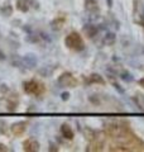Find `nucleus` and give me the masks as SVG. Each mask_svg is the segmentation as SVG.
<instances>
[{
  "instance_id": "8",
  "label": "nucleus",
  "mask_w": 144,
  "mask_h": 152,
  "mask_svg": "<svg viewBox=\"0 0 144 152\" xmlns=\"http://www.w3.org/2000/svg\"><path fill=\"white\" fill-rule=\"evenodd\" d=\"M82 31L85 32V34L87 36V38H90V39H92L94 37L97 36V33L100 31V28L97 26L92 24V23H87V24H85L82 27Z\"/></svg>"
},
{
  "instance_id": "10",
  "label": "nucleus",
  "mask_w": 144,
  "mask_h": 152,
  "mask_svg": "<svg viewBox=\"0 0 144 152\" xmlns=\"http://www.w3.org/2000/svg\"><path fill=\"white\" fill-rule=\"evenodd\" d=\"M61 133H62V137H63L65 140H73V137H75V133L73 131H72V128L68 126V124H66V123H63V124L61 126Z\"/></svg>"
},
{
  "instance_id": "17",
  "label": "nucleus",
  "mask_w": 144,
  "mask_h": 152,
  "mask_svg": "<svg viewBox=\"0 0 144 152\" xmlns=\"http://www.w3.org/2000/svg\"><path fill=\"white\" fill-rule=\"evenodd\" d=\"M13 7L10 5V3H7V4H4V5L0 8V15H3V17H12L13 15Z\"/></svg>"
},
{
  "instance_id": "1",
  "label": "nucleus",
  "mask_w": 144,
  "mask_h": 152,
  "mask_svg": "<svg viewBox=\"0 0 144 152\" xmlns=\"http://www.w3.org/2000/svg\"><path fill=\"white\" fill-rule=\"evenodd\" d=\"M65 45L67 48L76 51V52H81L85 50V42L82 39V37H81L77 32H71L68 36H66Z\"/></svg>"
},
{
  "instance_id": "36",
  "label": "nucleus",
  "mask_w": 144,
  "mask_h": 152,
  "mask_svg": "<svg viewBox=\"0 0 144 152\" xmlns=\"http://www.w3.org/2000/svg\"><path fill=\"white\" fill-rule=\"evenodd\" d=\"M28 112H37V108H29Z\"/></svg>"
},
{
  "instance_id": "12",
  "label": "nucleus",
  "mask_w": 144,
  "mask_h": 152,
  "mask_svg": "<svg viewBox=\"0 0 144 152\" xmlns=\"http://www.w3.org/2000/svg\"><path fill=\"white\" fill-rule=\"evenodd\" d=\"M85 83L86 84H100V85H104L105 80H104L103 76H100L99 74H91L90 76H87V79H85Z\"/></svg>"
},
{
  "instance_id": "13",
  "label": "nucleus",
  "mask_w": 144,
  "mask_h": 152,
  "mask_svg": "<svg viewBox=\"0 0 144 152\" xmlns=\"http://www.w3.org/2000/svg\"><path fill=\"white\" fill-rule=\"evenodd\" d=\"M103 42L105 46H113L116 42V34L114 32H106V34L104 36Z\"/></svg>"
},
{
  "instance_id": "34",
  "label": "nucleus",
  "mask_w": 144,
  "mask_h": 152,
  "mask_svg": "<svg viewBox=\"0 0 144 152\" xmlns=\"http://www.w3.org/2000/svg\"><path fill=\"white\" fill-rule=\"evenodd\" d=\"M106 3H108V7H109V8H113V5H114V1H113V0H106Z\"/></svg>"
},
{
  "instance_id": "28",
  "label": "nucleus",
  "mask_w": 144,
  "mask_h": 152,
  "mask_svg": "<svg viewBox=\"0 0 144 152\" xmlns=\"http://www.w3.org/2000/svg\"><path fill=\"white\" fill-rule=\"evenodd\" d=\"M8 91H9V88H8L7 84H1V85H0V93L4 94V93H8Z\"/></svg>"
},
{
  "instance_id": "16",
  "label": "nucleus",
  "mask_w": 144,
  "mask_h": 152,
  "mask_svg": "<svg viewBox=\"0 0 144 152\" xmlns=\"http://www.w3.org/2000/svg\"><path fill=\"white\" fill-rule=\"evenodd\" d=\"M12 65L14 66V67L19 69L20 71H25V66H24V64H23V58H22V57H19L18 55H13V57H12Z\"/></svg>"
},
{
  "instance_id": "20",
  "label": "nucleus",
  "mask_w": 144,
  "mask_h": 152,
  "mask_svg": "<svg viewBox=\"0 0 144 152\" xmlns=\"http://www.w3.org/2000/svg\"><path fill=\"white\" fill-rule=\"evenodd\" d=\"M134 102H135L137 107H139L140 110H144V96L142 94H137L135 96H134Z\"/></svg>"
},
{
  "instance_id": "25",
  "label": "nucleus",
  "mask_w": 144,
  "mask_h": 152,
  "mask_svg": "<svg viewBox=\"0 0 144 152\" xmlns=\"http://www.w3.org/2000/svg\"><path fill=\"white\" fill-rule=\"evenodd\" d=\"M48 151H49V152H57V151H58V146H57L55 142H49V147H48Z\"/></svg>"
},
{
  "instance_id": "15",
  "label": "nucleus",
  "mask_w": 144,
  "mask_h": 152,
  "mask_svg": "<svg viewBox=\"0 0 144 152\" xmlns=\"http://www.w3.org/2000/svg\"><path fill=\"white\" fill-rule=\"evenodd\" d=\"M82 132H84L85 138L89 142H94V141H95V138H96V132H97V131H95V129H92V128H90V127L86 126V127L84 128Z\"/></svg>"
},
{
  "instance_id": "27",
  "label": "nucleus",
  "mask_w": 144,
  "mask_h": 152,
  "mask_svg": "<svg viewBox=\"0 0 144 152\" xmlns=\"http://www.w3.org/2000/svg\"><path fill=\"white\" fill-rule=\"evenodd\" d=\"M70 96H71V95H70V93H68V91H63V93L61 94V99H62L63 102H67V100H68Z\"/></svg>"
},
{
  "instance_id": "4",
  "label": "nucleus",
  "mask_w": 144,
  "mask_h": 152,
  "mask_svg": "<svg viewBox=\"0 0 144 152\" xmlns=\"http://www.w3.org/2000/svg\"><path fill=\"white\" fill-rule=\"evenodd\" d=\"M57 81L61 85V88H76V84H77L76 79L72 76L71 72H63Z\"/></svg>"
},
{
  "instance_id": "26",
  "label": "nucleus",
  "mask_w": 144,
  "mask_h": 152,
  "mask_svg": "<svg viewBox=\"0 0 144 152\" xmlns=\"http://www.w3.org/2000/svg\"><path fill=\"white\" fill-rule=\"evenodd\" d=\"M113 86H114V89L116 90V91H118L119 94H124V93H125V90H124L121 86H120V85H119L118 83H114V84H113Z\"/></svg>"
},
{
  "instance_id": "18",
  "label": "nucleus",
  "mask_w": 144,
  "mask_h": 152,
  "mask_svg": "<svg viewBox=\"0 0 144 152\" xmlns=\"http://www.w3.org/2000/svg\"><path fill=\"white\" fill-rule=\"evenodd\" d=\"M55 67H49V66H43V67L38 69V75L42 76V77H49L53 74Z\"/></svg>"
},
{
  "instance_id": "32",
  "label": "nucleus",
  "mask_w": 144,
  "mask_h": 152,
  "mask_svg": "<svg viewBox=\"0 0 144 152\" xmlns=\"http://www.w3.org/2000/svg\"><path fill=\"white\" fill-rule=\"evenodd\" d=\"M5 58H7V56H5V53L0 50V61H5Z\"/></svg>"
},
{
  "instance_id": "24",
  "label": "nucleus",
  "mask_w": 144,
  "mask_h": 152,
  "mask_svg": "<svg viewBox=\"0 0 144 152\" xmlns=\"http://www.w3.org/2000/svg\"><path fill=\"white\" fill-rule=\"evenodd\" d=\"M8 131V126H7V122L0 119V134H5Z\"/></svg>"
},
{
  "instance_id": "11",
  "label": "nucleus",
  "mask_w": 144,
  "mask_h": 152,
  "mask_svg": "<svg viewBox=\"0 0 144 152\" xmlns=\"http://www.w3.org/2000/svg\"><path fill=\"white\" fill-rule=\"evenodd\" d=\"M85 10L89 13H99L100 8L96 0H85Z\"/></svg>"
},
{
  "instance_id": "7",
  "label": "nucleus",
  "mask_w": 144,
  "mask_h": 152,
  "mask_svg": "<svg viewBox=\"0 0 144 152\" xmlns=\"http://www.w3.org/2000/svg\"><path fill=\"white\" fill-rule=\"evenodd\" d=\"M22 58H23L24 66H25V69H28V70L34 69L36 66L38 65V60H37V57H36L34 53H27L24 57H22Z\"/></svg>"
},
{
  "instance_id": "35",
  "label": "nucleus",
  "mask_w": 144,
  "mask_h": 152,
  "mask_svg": "<svg viewBox=\"0 0 144 152\" xmlns=\"http://www.w3.org/2000/svg\"><path fill=\"white\" fill-rule=\"evenodd\" d=\"M138 84L140 85L142 88H144V77H143V79H140V80H139V81H138Z\"/></svg>"
},
{
  "instance_id": "14",
  "label": "nucleus",
  "mask_w": 144,
  "mask_h": 152,
  "mask_svg": "<svg viewBox=\"0 0 144 152\" xmlns=\"http://www.w3.org/2000/svg\"><path fill=\"white\" fill-rule=\"evenodd\" d=\"M15 7H17V9L19 12L27 13L28 10H29V8H31V3H29V0H17Z\"/></svg>"
},
{
  "instance_id": "31",
  "label": "nucleus",
  "mask_w": 144,
  "mask_h": 152,
  "mask_svg": "<svg viewBox=\"0 0 144 152\" xmlns=\"http://www.w3.org/2000/svg\"><path fill=\"white\" fill-rule=\"evenodd\" d=\"M5 151H8V147L4 143H0V152H5Z\"/></svg>"
},
{
  "instance_id": "21",
  "label": "nucleus",
  "mask_w": 144,
  "mask_h": 152,
  "mask_svg": "<svg viewBox=\"0 0 144 152\" xmlns=\"http://www.w3.org/2000/svg\"><path fill=\"white\" fill-rule=\"evenodd\" d=\"M89 102L91 104H94V105H100V104H101V98H100L97 94H91L89 96Z\"/></svg>"
},
{
  "instance_id": "22",
  "label": "nucleus",
  "mask_w": 144,
  "mask_h": 152,
  "mask_svg": "<svg viewBox=\"0 0 144 152\" xmlns=\"http://www.w3.org/2000/svg\"><path fill=\"white\" fill-rule=\"evenodd\" d=\"M27 41L28 42H32V43H36V42H39L41 41V37L37 34V33L32 32V33H28L27 34Z\"/></svg>"
},
{
  "instance_id": "23",
  "label": "nucleus",
  "mask_w": 144,
  "mask_h": 152,
  "mask_svg": "<svg viewBox=\"0 0 144 152\" xmlns=\"http://www.w3.org/2000/svg\"><path fill=\"white\" fill-rule=\"evenodd\" d=\"M18 108V103L15 100H8L7 102V110L8 112H14Z\"/></svg>"
},
{
  "instance_id": "6",
  "label": "nucleus",
  "mask_w": 144,
  "mask_h": 152,
  "mask_svg": "<svg viewBox=\"0 0 144 152\" xmlns=\"http://www.w3.org/2000/svg\"><path fill=\"white\" fill-rule=\"evenodd\" d=\"M10 131L14 136H22L24 132L27 131V122L24 121H19V122H15L13 123L10 126Z\"/></svg>"
},
{
  "instance_id": "29",
  "label": "nucleus",
  "mask_w": 144,
  "mask_h": 152,
  "mask_svg": "<svg viewBox=\"0 0 144 152\" xmlns=\"http://www.w3.org/2000/svg\"><path fill=\"white\" fill-rule=\"evenodd\" d=\"M39 37L42 38V39L47 41V42H51V38L48 37V34H47V33H44V32H41V33H39Z\"/></svg>"
},
{
  "instance_id": "33",
  "label": "nucleus",
  "mask_w": 144,
  "mask_h": 152,
  "mask_svg": "<svg viewBox=\"0 0 144 152\" xmlns=\"http://www.w3.org/2000/svg\"><path fill=\"white\" fill-rule=\"evenodd\" d=\"M31 3V7H33L34 9H39V5H38L37 1H29Z\"/></svg>"
},
{
  "instance_id": "2",
  "label": "nucleus",
  "mask_w": 144,
  "mask_h": 152,
  "mask_svg": "<svg viewBox=\"0 0 144 152\" xmlns=\"http://www.w3.org/2000/svg\"><path fill=\"white\" fill-rule=\"evenodd\" d=\"M23 89L27 94L31 95H36V96H41L44 93V85L42 83L37 81V80H29V81H24L23 83Z\"/></svg>"
},
{
  "instance_id": "19",
  "label": "nucleus",
  "mask_w": 144,
  "mask_h": 152,
  "mask_svg": "<svg viewBox=\"0 0 144 152\" xmlns=\"http://www.w3.org/2000/svg\"><path fill=\"white\" fill-rule=\"evenodd\" d=\"M119 77L123 81H125V83H132L134 80V76L127 70H123L121 72H119Z\"/></svg>"
},
{
  "instance_id": "5",
  "label": "nucleus",
  "mask_w": 144,
  "mask_h": 152,
  "mask_svg": "<svg viewBox=\"0 0 144 152\" xmlns=\"http://www.w3.org/2000/svg\"><path fill=\"white\" fill-rule=\"evenodd\" d=\"M39 142H38L36 138H28L23 142V150L27 152H37L39 151Z\"/></svg>"
},
{
  "instance_id": "3",
  "label": "nucleus",
  "mask_w": 144,
  "mask_h": 152,
  "mask_svg": "<svg viewBox=\"0 0 144 152\" xmlns=\"http://www.w3.org/2000/svg\"><path fill=\"white\" fill-rule=\"evenodd\" d=\"M105 129H106V132L113 137H123L127 132V128L121 127L120 123H116V122H111V123L105 124Z\"/></svg>"
},
{
  "instance_id": "30",
  "label": "nucleus",
  "mask_w": 144,
  "mask_h": 152,
  "mask_svg": "<svg viewBox=\"0 0 144 152\" xmlns=\"http://www.w3.org/2000/svg\"><path fill=\"white\" fill-rule=\"evenodd\" d=\"M23 31L27 32V34H28V33H32V32H33V29H32L29 26H24V27H23Z\"/></svg>"
},
{
  "instance_id": "9",
  "label": "nucleus",
  "mask_w": 144,
  "mask_h": 152,
  "mask_svg": "<svg viewBox=\"0 0 144 152\" xmlns=\"http://www.w3.org/2000/svg\"><path fill=\"white\" fill-rule=\"evenodd\" d=\"M65 22H66V15H65V14H60V15H57L53 19V20H52V23H51L52 29H53V31L62 29V27H63Z\"/></svg>"
}]
</instances>
